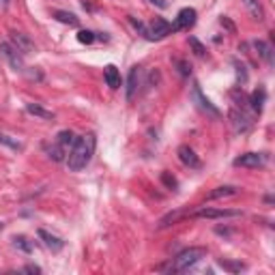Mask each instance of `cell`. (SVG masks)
I'll return each mask as SVG.
<instances>
[{"instance_id":"8","label":"cell","mask_w":275,"mask_h":275,"mask_svg":"<svg viewBox=\"0 0 275 275\" xmlns=\"http://www.w3.org/2000/svg\"><path fill=\"white\" fill-rule=\"evenodd\" d=\"M9 39H11V46L17 48L22 54H31L34 52V43L28 34L19 32V31H9Z\"/></svg>"},{"instance_id":"33","label":"cell","mask_w":275,"mask_h":275,"mask_svg":"<svg viewBox=\"0 0 275 275\" xmlns=\"http://www.w3.org/2000/svg\"><path fill=\"white\" fill-rule=\"evenodd\" d=\"M151 4H155V7H159V9H166L168 7V2L166 0H148Z\"/></svg>"},{"instance_id":"31","label":"cell","mask_w":275,"mask_h":275,"mask_svg":"<svg viewBox=\"0 0 275 275\" xmlns=\"http://www.w3.org/2000/svg\"><path fill=\"white\" fill-rule=\"evenodd\" d=\"M219 24H222V26H224V28H226V31H228V32H234V31H237V28H234V24H232V22H230V19H228L226 16H224L222 19H219Z\"/></svg>"},{"instance_id":"19","label":"cell","mask_w":275,"mask_h":275,"mask_svg":"<svg viewBox=\"0 0 275 275\" xmlns=\"http://www.w3.org/2000/svg\"><path fill=\"white\" fill-rule=\"evenodd\" d=\"M26 112L32 114V116H37V118H41V121H54V112H49V110L37 106V103H28Z\"/></svg>"},{"instance_id":"29","label":"cell","mask_w":275,"mask_h":275,"mask_svg":"<svg viewBox=\"0 0 275 275\" xmlns=\"http://www.w3.org/2000/svg\"><path fill=\"white\" fill-rule=\"evenodd\" d=\"M95 39L97 37H95V32H91V31H80L78 32V41L80 43H93Z\"/></svg>"},{"instance_id":"32","label":"cell","mask_w":275,"mask_h":275,"mask_svg":"<svg viewBox=\"0 0 275 275\" xmlns=\"http://www.w3.org/2000/svg\"><path fill=\"white\" fill-rule=\"evenodd\" d=\"M24 271L37 275V273H41V267H37V264H26V267H24Z\"/></svg>"},{"instance_id":"22","label":"cell","mask_w":275,"mask_h":275,"mask_svg":"<svg viewBox=\"0 0 275 275\" xmlns=\"http://www.w3.org/2000/svg\"><path fill=\"white\" fill-rule=\"evenodd\" d=\"M217 264L224 269V271H230V273H241V271H245V264L239 262V260H226V258H222Z\"/></svg>"},{"instance_id":"3","label":"cell","mask_w":275,"mask_h":275,"mask_svg":"<svg viewBox=\"0 0 275 275\" xmlns=\"http://www.w3.org/2000/svg\"><path fill=\"white\" fill-rule=\"evenodd\" d=\"M172 24H168L166 19L162 17H155L151 22V28H146V39H151V41H159V39L168 37V34H172Z\"/></svg>"},{"instance_id":"24","label":"cell","mask_w":275,"mask_h":275,"mask_svg":"<svg viewBox=\"0 0 275 275\" xmlns=\"http://www.w3.org/2000/svg\"><path fill=\"white\" fill-rule=\"evenodd\" d=\"M73 138H76V136H73L71 129H63V131L56 136V142L61 144V146H65V148H69L73 144Z\"/></svg>"},{"instance_id":"12","label":"cell","mask_w":275,"mask_h":275,"mask_svg":"<svg viewBox=\"0 0 275 275\" xmlns=\"http://www.w3.org/2000/svg\"><path fill=\"white\" fill-rule=\"evenodd\" d=\"M230 118H232V127H234V131H239V133H243V131H247L249 127H252V121H249L247 116H245V112L241 110H232L230 112Z\"/></svg>"},{"instance_id":"13","label":"cell","mask_w":275,"mask_h":275,"mask_svg":"<svg viewBox=\"0 0 275 275\" xmlns=\"http://www.w3.org/2000/svg\"><path fill=\"white\" fill-rule=\"evenodd\" d=\"M103 78H106V84L112 91H116V88L121 86V73H118L116 65H108V67L103 69Z\"/></svg>"},{"instance_id":"4","label":"cell","mask_w":275,"mask_h":275,"mask_svg":"<svg viewBox=\"0 0 275 275\" xmlns=\"http://www.w3.org/2000/svg\"><path fill=\"white\" fill-rule=\"evenodd\" d=\"M192 97H194V101L198 103V108L202 110V112H207V116H211V118H219V116H222V112H219V110L215 108L213 103L202 95V91H200V84H194Z\"/></svg>"},{"instance_id":"18","label":"cell","mask_w":275,"mask_h":275,"mask_svg":"<svg viewBox=\"0 0 275 275\" xmlns=\"http://www.w3.org/2000/svg\"><path fill=\"white\" fill-rule=\"evenodd\" d=\"M254 49H256L258 56L262 58L264 63H269V65L273 63V48L269 46L267 41H254Z\"/></svg>"},{"instance_id":"9","label":"cell","mask_w":275,"mask_h":275,"mask_svg":"<svg viewBox=\"0 0 275 275\" xmlns=\"http://www.w3.org/2000/svg\"><path fill=\"white\" fill-rule=\"evenodd\" d=\"M267 162V155L262 153H245L241 157L234 159V166H241V168H260L264 166Z\"/></svg>"},{"instance_id":"28","label":"cell","mask_w":275,"mask_h":275,"mask_svg":"<svg viewBox=\"0 0 275 275\" xmlns=\"http://www.w3.org/2000/svg\"><path fill=\"white\" fill-rule=\"evenodd\" d=\"M162 183L166 185L168 189H172V192H174V189L178 187V181H177V178H174V177H172V174H170V172H162Z\"/></svg>"},{"instance_id":"7","label":"cell","mask_w":275,"mask_h":275,"mask_svg":"<svg viewBox=\"0 0 275 275\" xmlns=\"http://www.w3.org/2000/svg\"><path fill=\"white\" fill-rule=\"evenodd\" d=\"M196 24V9H181L172 24V31H189Z\"/></svg>"},{"instance_id":"25","label":"cell","mask_w":275,"mask_h":275,"mask_svg":"<svg viewBox=\"0 0 275 275\" xmlns=\"http://www.w3.org/2000/svg\"><path fill=\"white\" fill-rule=\"evenodd\" d=\"M65 151H67V148L61 146V144L56 142L54 146H49L48 155H49V159H54V162H63V159H65Z\"/></svg>"},{"instance_id":"26","label":"cell","mask_w":275,"mask_h":275,"mask_svg":"<svg viewBox=\"0 0 275 275\" xmlns=\"http://www.w3.org/2000/svg\"><path fill=\"white\" fill-rule=\"evenodd\" d=\"M0 144H7V146H11L13 151H22L24 144L19 142V140H13L11 136H4V133H0Z\"/></svg>"},{"instance_id":"11","label":"cell","mask_w":275,"mask_h":275,"mask_svg":"<svg viewBox=\"0 0 275 275\" xmlns=\"http://www.w3.org/2000/svg\"><path fill=\"white\" fill-rule=\"evenodd\" d=\"M178 159H181L185 166H189V168H200V159H198V155L194 153V148H192V146H187V144L178 146Z\"/></svg>"},{"instance_id":"21","label":"cell","mask_w":275,"mask_h":275,"mask_svg":"<svg viewBox=\"0 0 275 275\" xmlns=\"http://www.w3.org/2000/svg\"><path fill=\"white\" fill-rule=\"evenodd\" d=\"M13 247L19 249V252H24V254H32L34 245H32V241H28V237L17 234V237H13Z\"/></svg>"},{"instance_id":"6","label":"cell","mask_w":275,"mask_h":275,"mask_svg":"<svg viewBox=\"0 0 275 275\" xmlns=\"http://www.w3.org/2000/svg\"><path fill=\"white\" fill-rule=\"evenodd\" d=\"M241 211H232V209H200V211L192 213V217L200 219H224V217H239Z\"/></svg>"},{"instance_id":"15","label":"cell","mask_w":275,"mask_h":275,"mask_svg":"<svg viewBox=\"0 0 275 275\" xmlns=\"http://www.w3.org/2000/svg\"><path fill=\"white\" fill-rule=\"evenodd\" d=\"M138 84H140V67H131L129 78H127V99H129V101H131L133 95H136Z\"/></svg>"},{"instance_id":"20","label":"cell","mask_w":275,"mask_h":275,"mask_svg":"<svg viewBox=\"0 0 275 275\" xmlns=\"http://www.w3.org/2000/svg\"><path fill=\"white\" fill-rule=\"evenodd\" d=\"M264 99H267V93H264V88H256V91L252 93V97H249V103H252V110L254 112H262V103Z\"/></svg>"},{"instance_id":"27","label":"cell","mask_w":275,"mask_h":275,"mask_svg":"<svg viewBox=\"0 0 275 275\" xmlns=\"http://www.w3.org/2000/svg\"><path fill=\"white\" fill-rule=\"evenodd\" d=\"M189 46H192V49H194V54H196V56H200V58L207 56V48H204L196 37H189Z\"/></svg>"},{"instance_id":"35","label":"cell","mask_w":275,"mask_h":275,"mask_svg":"<svg viewBox=\"0 0 275 275\" xmlns=\"http://www.w3.org/2000/svg\"><path fill=\"white\" fill-rule=\"evenodd\" d=\"M2 228H4V224H2V222H0V232H2Z\"/></svg>"},{"instance_id":"2","label":"cell","mask_w":275,"mask_h":275,"mask_svg":"<svg viewBox=\"0 0 275 275\" xmlns=\"http://www.w3.org/2000/svg\"><path fill=\"white\" fill-rule=\"evenodd\" d=\"M204 256H207V247H187L183 252L177 254V258L170 264V271L178 273V271H187L189 267H194L196 262H200Z\"/></svg>"},{"instance_id":"17","label":"cell","mask_w":275,"mask_h":275,"mask_svg":"<svg viewBox=\"0 0 275 275\" xmlns=\"http://www.w3.org/2000/svg\"><path fill=\"white\" fill-rule=\"evenodd\" d=\"M239 194V187L234 185H224V187H217L209 194V200H219V198H230V196H237Z\"/></svg>"},{"instance_id":"14","label":"cell","mask_w":275,"mask_h":275,"mask_svg":"<svg viewBox=\"0 0 275 275\" xmlns=\"http://www.w3.org/2000/svg\"><path fill=\"white\" fill-rule=\"evenodd\" d=\"M245 9L249 11V16L252 19H256V22H264V9L262 4H260V0H243Z\"/></svg>"},{"instance_id":"23","label":"cell","mask_w":275,"mask_h":275,"mask_svg":"<svg viewBox=\"0 0 275 275\" xmlns=\"http://www.w3.org/2000/svg\"><path fill=\"white\" fill-rule=\"evenodd\" d=\"M54 17L58 19V22H63V24H69V26H78L80 24V19L73 16V13H69V11H54L52 13Z\"/></svg>"},{"instance_id":"10","label":"cell","mask_w":275,"mask_h":275,"mask_svg":"<svg viewBox=\"0 0 275 275\" xmlns=\"http://www.w3.org/2000/svg\"><path fill=\"white\" fill-rule=\"evenodd\" d=\"M37 237L41 239L43 245H46L48 249H52V252H61V249L65 247V241H63L61 237H56V234L48 232V230H43V228L37 230Z\"/></svg>"},{"instance_id":"30","label":"cell","mask_w":275,"mask_h":275,"mask_svg":"<svg viewBox=\"0 0 275 275\" xmlns=\"http://www.w3.org/2000/svg\"><path fill=\"white\" fill-rule=\"evenodd\" d=\"M177 67H178V71H181V76H189V71H192V67L185 61H177Z\"/></svg>"},{"instance_id":"5","label":"cell","mask_w":275,"mask_h":275,"mask_svg":"<svg viewBox=\"0 0 275 275\" xmlns=\"http://www.w3.org/2000/svg\"><path fill=\"white\" fill-rule=\"evenodd\" d=\"M0 52L4 54V58L16 71H24V54L17 48H13L11 43H0Z\"/></svg>"},{"instance_id":"1","label":"cell","mask_w":275,"mask_h":275,"mask_svg":"<svg viewBox=\"0 0 275 275\" xmlns=\"http://www.w3.org/2000/svg\"><path fill=\"white\" fill-rule=\"evenodd\" d=\"M95 144H97V140H95L93 133H86V136L78 138L76 142H73V148L69 151V157H67V166L71 172H80V170H84L91 163L93 153H95Z\"/></svg>"},{"instance_id":"34","label":"cell","mask_w":275,"mask_h":275,"mask_svg":"<svg viewBox=\"0 0 275 275\" xmlns=\"http://www.w3.org/2000/svg\"><path fill=\"white\" fill-rule=\"evenodd\" d=\"M0 4H2V7L7 9V7H9V0H0Z\"/></svg>"},{"instance_id":"16","label":"cell","mask_w":275,"mask_h":275,"mask_svg":"<svg viewBox=\"0 0 275 275\" xmlns=\"http://www.w3.org/2000/svg\"><path fill=\"white\" fill-rule=\"evenodd\" d=\"M185 215H187V211L185 209H177V211H170V213H166L162 219H159V228H168V226H172V224H177L178 219H183Z\"/></svg>"}]
</instances>
